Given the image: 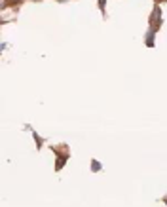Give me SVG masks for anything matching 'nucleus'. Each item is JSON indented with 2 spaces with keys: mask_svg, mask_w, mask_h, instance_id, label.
<instances>
[{
  "mask_svg": "<svg viewBox=\"0 0 167 207\" xmlns=\"http://www.w3.org/2000/svg\"><path fill=\"white\" fill-rule=\"evenodd\" d=\"M10 2H21V0H10Z\"/></svg>",
  "mask_w": 167,
  "mask_h": 207,
  "instance_id": "nucleus-7",
  "label": "nucleus"
},
{
  "mask_svg": "<svg viewBox=\"0 0 167 207\" xmlns=\"http://www.w3.org/2000/svg\"><path fill=\"white\" fill-rule=\"evenodd\" d=\"M160 19H161V15H160V8H154V13H152V19H150V25H152V29H154V31H158V25H160Z\"/></svg>",
  "mask_w": 167,
  "mask_h": 207,
  "instance_id": "nucleus-1",
  "label": "nucleus"
},
{
  "mask_svg": "<svg viewBox=\"0 0 167 207\" xmlns=\"http://www.w3.org/2000/svg\"><path fill=\"white\" fill-rule=\"evenodd\" d=\"M65 162H66V156H63V158H59V160H57V165H55V169L59 171V169H61V167L65 165Z\"/></svg>",
  "mask_w": 167,
  "mask_h": 207,
  "instance_id": "nucleus-3",
  "label": "nucleus"
},
{
  "mask_svg": "<svg viewBox=\"0 0 167 207\" xmlns=\"http://www.w3.org/2000/svg\"><path fill=\"white\" fill-rule=\"evenodd\" d=\"M105 4H106V0H99V8L105 10Z\"/></svg>",
  "mask_w": 167,
  "mask_h": 207,
  "instance_id": "nucleus-5",
  "label": "nucleus"
},
{
  "mask_svg": "<svg viewBox=\"0 0 167 207\" xmlns=\"http://www.w3.org/2000/svg\"><path fill=\"white\" fill-rule=\"evenodd\" d=\"M163 203H165V205H167V196H165V198H163Z\"/></svg>",
  "mask_w": 167,
  "mask_h": 207,
  "instance_id": "nucleus-6",
  "label": "nucleus"
},
{
  "mask_svg": "<svg viewBox=\"0 0 167 207\" xmlns=\"http://www.w3.org/2000/svg\"><path fill=\"white\" fill-rule=\"evenodd\" d=\"M154 32H156V31L152 29V31L146 34V46H148V48H150V46H154Z\"/></svg>",
  "mask_w": 167,
  "mask_h": 207,
  "instance_id": "nucleus-2",
  "label": "nucleus"
},
{
  "mask_svg": "<svg viewBox=\"0 0 167 207\" xmlns=\"http://www.w3.org/2000/svg\"><path fill=\"white\" fill-rule=\"evenodd\" d=\"M34 2H38V0H34Z\"/></svg>",
  "mask_w": 167,
  "mask_h": 207,
  "instance_id": "nucleus-8",
  "label": "nucleus"
},
{
  "mask_svg": "<svg viewBox=\"0 0 167 207\" xmlns=\"http://www.w3.org/2000/svg\"><path fill=\"white\" fill-rule=\"evenodd\" d=\"M91 165H93V171H99V169H101V164L97 162V160H93V162H91Z\"/></svg>",
  "mask_w": 167,
  "mask_h": 207,
  "instance_id": "nucleus-4",
  "label": "nucleus"
}]
</instances>
